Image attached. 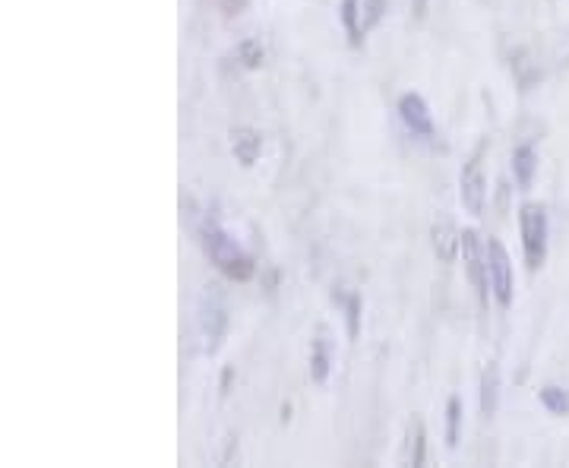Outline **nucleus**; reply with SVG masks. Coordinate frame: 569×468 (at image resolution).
<instances>
[{"instance_id":"f257e3e1","label":"nucleus","mask_w":569,"mask_h":468,"mask_svg":"<svg viewBox=\"0 0 569 468\" xmlns=\"http://www.w3.org/2000/svg\"><path fill=\"white\" fill-rule=\"evenodd\" d=\"M200 245H203L209 263L216 266L224 279H231V282H247V279L253 276V269H257L253 257L224 231L222 222H219L216 216H206L203 222H200Z\"/></svg>"},{"instance_id":"f03ea898","label":"nucleus","mask_w":569,"mask_h":468,"mask_svg":"<svg viewBox=\"0 0 569 468\" xmlns=\"http://www.w3.org/2000/svg\"><path fill=\"white\" fill-rule=\"evenodd\" d=\"M519 235H522V253L529 272H538L548 260V238L550 222L548 209L541 203H522L519 206Z\"/></svg>"},{"instance_id":"7ed1b4c3","label":"nucleus","mask_w":569,"mask_h":468,"mask_svg":"<svg viewBox=\"0 0 569 468\" xmlns=\"http://www.w3.org/2000/svg\"><path fill=\"white\" fill-rule=\"evenodd\" d=\"M462 263H466V276L478 301L488 307L493 298V288H490V269H488V241L478 238V231L462 228Z\"/></svg>"},{"instance_id":"20e7f679","label":"nucleus","mask_w":569,"mask_h":468,"mask_svg":"<svg viewBox=\"0 0 569 468\" xmlns=\"http://www.w3.org/2000/svg\"><path fill=\"white\" fill-rule=\"evenodd\" d=\"M488 269H490V288H493V301L500 310L512 307V295H516V272H512V260H509L507 247L497 238H488Z\"/></svg>"},{"instance_id":"39448f33","label":"nucleus","mask_w":569,"mask_h":468,"mask_svg":"<svg viewBox=\"0 0 569 468\" xmlns=\"http://www.w3.org/2000/svg\"><path fill=\"white\" fill-rule=\"evenodd\" d=\"M481 152L485 149H478L466 162L462 175H459V200H462V206L471 216H481L485 203H488V175L481 168Z\"/></svg>"},{"instance_id":"423d86ee","label":"nucleus","mask_w":569,"mask_h":468,"mask_svg":"<svg viewBox=\"0 0 569 468\" xmlns=\"http://www.w3.org/2000/svg\"><path fill=\"white\" fill-rule=\"evenodd\" d=\"M224 329H228V310L224 301L216 291H206L203 305H200V332H203V351L206 355H216L224 339Z\"/></svg>"},{"instance_id":"0eeeda50","label":"nucleus","mask_w":569,"mask_h":468,"mask_svg":"<svg viewBox=\"0 0 569 468\" xmlns=\"http://www.w3.org/2000/svg\"><path fill=\"white\" fill-rule=\"evenodd\" d=\"M399 118L411 130V137H421V140H433L437 137V123L430 118V108L418 96V92H406L399 99Z\"/></svg>"},{"instance_id":"6e6552de","label":"nucleus","mask_w":569,"mask_h":468,"mask_svg":"<svg viewBox=\"0 0 569 468\" xmlns=\"http://www.w3.org/2000/svg\"><path fill=\"white\" fill-rule=\"evenodd\" d=\"M430 241H433V253L440 263H452L462 253V231L452 222H437L430 228Z\"/></svg>"},{"instance_id":"1a4fd4ad","label":"nucleus","mask_w":569,"mask_h":468,"mask_svg":"<svg viewBox=\"0 0 569 468\" xmlns=\"http://www.w3.org/2000/svg\"><path fill=\"white\" fill-rule=\"evenodd\" d=\"M339 20L346 29L348 44L351 48H361L365 44V0H342L339 3Z\"/></svg>"},{"instance_id":"9d476101","label":"nucleus","mask_w":569,"mask_h":468,"mask_svg":"<svg viewBox=\"0 0 569 468\" xmlns=\"http://www.w3.org/2000/svg\"><path fill=\"white\" fill-rule=\"evenodd\" d=\"M329 367H332V346L326 339V329L320 326L313 342H310V380L317 387H323L326 380H329Z\"/></svg>"},{"instance_id":"9b49d317","label":"nucleus","mask_w":569,"mask_h":468,"mask_svg":"<svg viewBox=\"0 0 569 468\" xmlns=\"http://www.w3.org/2000/svg\"><path fill=\"white\" fill-rule=\"evenodd\" d=\"M478 406H481V415H485V418H493L497 408H500V367H497V361H490V365L481 370Z\"/></svg>"},{"instance_id":"f8f14e48","label":"nucleus","mask_w":569,"mask_h":468,"mask_svg":"<svg viewBox=\"0 0 569 468\" xmlns=\"http://www.w3.org/2000/svg\"><path fill=\"white\" fill-rule=\"evenodd\" d=\"M535 175H538V152H535V146H516L512 149V181H516V187L519 190H529Z\"/></svg>"},{"instance_id":"ddd939ff","label":"nucleus","mask_w":569,"mask_h":468,"mask_svg":"<svg viewBox=\"0 0 569 468\" xmlns=\"http://www.w3.org/2000/svg\"><path fill=\"white\" fill-rule=\"evenodd\" d=\"M260 149H263V137L257 133V130H250V127H238L234 133H231V152H234V159L250 168V165L260 159Z\"/></svg>"},{"instance_id":"4468645a","label":"nucleus","mask_w":569,"mask_h":468,"mask_svg":"<svg viewBox=\"0 0 569 468\" xmlns=\"http://www.w3.org/2000/svg\"><path fill=\"white\" fill-rule=\"evenodd\" d=\"M425 452H427L425 421H421V418H411V421H408V444H406L408 466H425Z\"/></svg>"},{"instance_id":"2eb2a0df","label":"nucleus","mask_w":569,"mask_h":468,"mask_svg":"<svg viewBox=\"0 0 569 468\" xmlns=\"http://www.w3.org/2000/svg\"><path fill=\"white\" fill-rule=\"evenodd\" d=\"M538 402L548 408L550 415H560L563 418V415H569V389L553 387V384L541 387L538 389Z\"/></svg>"},{"instance_id":"dca6fc26","label":"nucleus","mask_w":569,"mask_h":468,"mask_svg":"<svg viewBox=\"0 0 569 468\" xmlns=\"http://www.w3.org/2000/svg\"><path fill=\"white\" fill-rule=\"evenodd\" d=\"M459 434H462V399L449 396L447 402V447H459Z\"/></svg>"},{"instance_id":"f3484780","label":"nucleus","mask_w":569,"mask_h":468,"mask_svg":"<svg viewBox=\"0 0 569 468\" xmlns=\"http://www.w3.org/2000/svg\"><path fill=\"white\" fill-rule=\"evenodd\" d=\"M234 58L241 61V67H244V70H257V67L263 63L266 51H263V44H260V39H244L241 44H238Z\"/></svg>"},{"instance_id":"a211bd4d","label":"nucleus","mask_w":569,"mask_h":468,"mask_svg":"<svg viewBox=\"0 0 569 468\" xmlns=\"http://www.w3.org/2000/svg\"><path fill=\"white\" fill-rule=\"evenodd\" d=\"M361 295H348L346 298V320H348V336L355 339L361 332Z\"/></svg>"},{"instance_id":"6ab92c4d","label":"nucleus","mask_w":569,"mask_h":468,"mask_svg":"<svg viewBox=\"0 0 569 468\" xmlns=\"http://www.w3.org/2000/svg\"><path fill=\"white\" fill-rule=\"evenodd\" d=\"M387 3L389 0H365V29L370 32L377 22L383 20V13H387Z\"/></svg>"},{"instance_id":"aec40b11","label":"nucleus","mask_w":569,"mask_h":468,"mask_svg":"<svg viewBox=\"0 0 569 468\" xmlns=\"http://www.w3.org/2000/svg\"><path fill=\"white\" fill-rule=\"evenodd\" d=\"M219 3H222L224 13H241V10H244L247 0H219Z\"/></svg>"}]
</instances>
